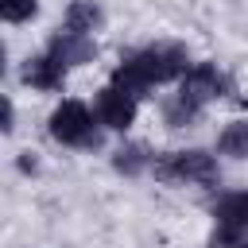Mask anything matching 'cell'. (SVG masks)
Returning <instances> with one entry per match:
<instances>
[{"label":"cell","mask_w":248,"mask_h":248,"mask_svg":"<svg viewBox=\"0 0 248 248\" xmlns=\"http://www.w3.org/2000/svg\"><path fill=\"white\" fill-rule=\"evenodd\" d=\"M46 54H54L66 70H74V66H85V62H93V54H97V43H93V35H81V31H70V27H62V31H54L50 35V43H46Z\"/></svg>","instance_id":"cell-6"},{"label":"cell","mask_w":248,"mask_h":248,"mask_svg":"<svg viewBox=\"0 0 248 248\" xmlns=\"http://www.w3.org/2000/svg\"><path fill=\"white\" fill-rule=\"evenodd\" d=\"M50 136L66 147H97L101 143V120L81 101H62L50 112Z\"/></svg>","instance_id":"cell-3"},{"label":"cell","mask_w":248,"mask_h":248,"mask_svg":"<svg viewBox=\"0 0 248 248\" xmlns=\"http://www.w3.org/2000/svg\"><path fill=\"white\" fill-rule=\"evenodd\" d=\"M23 81L31 85V89H43V93H54V89H62V81H66V66L54 58V54H31L27 62H23Z\"/></svg>","instance_id":"cell-7"},{"label":"cell","mask_w":248,"mask_h":248,"mask_svg":"<svg viewBox=\"0 0 248 248\" xmlns=\"http://www.w3.org/2000/svg\"><path fill=\"white\" fill-rule=\"evenodd\" d=\"M151 151L143 147V143H120L116 151H112V167H116V174H124V178H136V174H143V170H151Z\"/></svg>","instance_id":"cell-10"},{"label":"cell","mask_w":248,"mask_h":248,"mask_svg":"<svg viewBox=\"0 0 248 248\" xmlns=\"http://www.w3.org/2000/svg\"><path fill=\"white\" fill-rule=\"evenodd\" d=\"M190 54L182 43H151L143 50H132L120 58V66L112 70V85L132 93L136 101H143L155 85H167V81H178L186 70H190Z\"/></svg>","instance_id":"cell-1"},{"label":"cell","mask_w":248,"mask_h":248,"mask_svg":"<svg viewBox=\"0 0 248 248\" xmlns=\"http://www.w3.org/2000/svg\"><path fill=\"white\" fill-rule=\"evenodd\" d=\"M213 221L229 229H248V190H229L213 202Z\"/></svg>","instance_id":"cell-9"},{"label":"cell","mask_w":248,"mask_h":248,"mask_svg":"<svg viewBox=\"0 0 248 248\" xmlns=\"http://www.w3.org/2000/svg\"><path fill=\"white\" fill-rule=\"evenodd\" d=\"M217 155L248 159V120H229L217 136Z\"/></svg>","instance_id":"cell-12"},{"label":"cell","mask_w":248,"mask_h":248,"mask_svg":"<svg viewBox=\"0 0 248 248\" xmlns=\"http://www.w3.org/2000/svg\"><path fill=\"white\" fill-rule=\"evenodd\" d=\"M229 93V78L213 66V62H194L182 78H178V97H186V101H194V105H209V101H217V97H225Z\"/></svg>","instance_id":"cell-4"},{"label":"cell","mask_w":248,"mask_h":248,"mask_svg":"<svg viewBox=\"0 0 248 248\" xmlns=\"http://www.w3.org/2000/svg\"><path fill=\"white\" fill-rule=\"evenodd\" d=\"M93 112H97L101 128H108V132H128V128L136 124L140 101H136L132 93H124V89H116V85L108 81V85L97 93V101H93Z\"/></svg>","instance_id":"cell-5"},{"label":"cell","mask_w":248,"mask_h":248,"mask_svg":"<svg viewBox=\"0 0 248 248\" xmlns=\"http://www.w3.org/2000/svg\"><path fill=\"white\" fill-rule=\"evenodd\" d=\"M35 12H39V0H0V16L8 23H27L35 19Z\"/></svg>","instance_id":"cell-14"},{"label":"cell","mask_w":248,"mask_h":248,"mask_svg":"<svg viewBox=\"0 0 248 248\" xmlns=\"http://www.w3.org/2000/svg\"><path fill=\"white\" fill-rule=\"evenodd\" d=\"M101 23H105V8H101L97 0H74V4L66 8V16H62V27L81 31V35H97Z\"/></svg>","instance_id":"cell-8"},{"label":"cell","mask_w":248,"mask_h":248,"mask_svg":"<svg viewBox=\"0 0 248 248\" xmlns=\"http://www.w3.org/2000/svg\"><path fill=\"white\" fill-rule=\"evenodd\" d=\"M0 128H4V136H8L12 128H16V105H12L8 97H4V124H0Z\"/></svg>","instance_id":"cell-15"},{"label":"cell","mask_w":248,"mask_h":248,"mask_svg":"<svg viewBox=\"0 0 248 248\" xmlns=\"http://www.w3.org/2000/svg\"><path fill=\"white\" fill-rule=\"evenodd\" d=\"M202 105H194V101H186V97H167L163 101V120H167V128H194L198 120H202Z\"/></svg>","instance_id":"cell-11"},{"label":"cell","mask_w":248,"mask_h":248,"mask_svg":"<svg viewBox=\"0 0 248 248\" xmlns=\"http://www.w3.org/2000/svg\"><path fill=\"white\" fill-rule=\"evenodd\" d=\"M209 248H248V229H229V225H213Z\"/></svg>","instance_id":"cell-13"},{"label":"cell","mask_w":248,"mask_h":248,"mask_svg":"<svg viewBox=\"0 0 248 248\" xmlns=\"http://www.w3.org/2000/svg\"><path fill=\"white\" fill-rule=\"evenodd\" d=\"M151 174H155V182H167V186H182V182L217 186L221 182L217 155H209L202 147H190V151H159L151 159Z\"/></svg>","instance_id":"cell-2"}]
</instances>
